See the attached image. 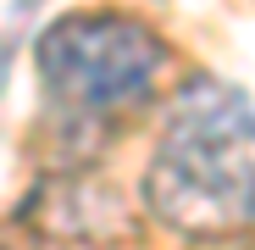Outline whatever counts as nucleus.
<instances>
[{
  "label": "nucleus",
  "instance_id": "obj_1",
  "mask_svg": "<svg viewBox=\"0 0 255 250\" xmlns=\"http://www.w3.org/2000/svg\"><path fill=\"white\" fill-rule=\"evenodd\" d=\"M139 212L211 245L255 234V106L222 78H189L144 161Z\"/></svg>",
  "mask_w": 255,
  "mask_h": 250
},
{
  "label": "nucleus",
  "instance_id": "obj_2",
  "mask_svg": "<svg viewBox=\"0 0 255 250\" xmlns=\"http://www.w3.org/2000/svg\"><path fill=\"white\" fill-rule=\"evenodd\" d=\"M39 89L61 117H117L128 106H144L155 83L172 72V45L133 11L95 6L61 11L33 39Z\"/></svg>",
  "mask_w": 255,
  "mask_h": 250
},
{
  "label": "nucleus",
  "instance_id": "obj_3",
  "mask_svg": "<svg viewBox=\"0 0 255 250\" xmlns=\"http://www.w3.org/2000/svg\"><path fill=\"white\" fill-rule=\"evenodd\" d=\"M28 228H39L45 239L78 245V250H111L144 234V212L122 184H111L106 173H50L39 184L22 212Z\"/></svg>",
  "mask_w": 255,
  "mask_h": 250
},
{
  "label": "nucleus",
  "instance_id": "obj_4",
  "mask_svg": "<svg viewBox=\"0 0 255 250\" xmlns=\"http://www.w3.org/2000/svg\"><path fill=\"white\" fill-rule=\"evenodd\" d=\"M244 250H255V245H244Z\"/></svg>",
  "mask_w": 255,
  "mask_h": 250
}]
</instances>
